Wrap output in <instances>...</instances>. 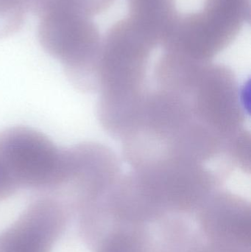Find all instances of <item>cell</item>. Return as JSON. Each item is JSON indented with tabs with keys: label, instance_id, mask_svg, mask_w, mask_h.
<instances>
[{
	"label": "cell",
	"instance_id": "cell-2",
	"mask_svg": "<svg viewBox=\"0 0 251 252\" xmlns=\"http://www.w3.org/2000/svg\"><path fill=\"white\" fill-rule=\"evenodd\" d=\"M64 168V150L41 132L16 126L0 133V176L15 192L21 188L57 190Z\"/></svg>",
	"mask_w": 251,
	"mask_h": 252
},
{
	"label": "cell",
	"instance_id": "cell-4",
	"mask_svg": "<svg viewBox=\"0 0 251 252\" xmlns=\"http://www.w3.org/2000/svg\"><path fill=\"white\" fill-rule=\"evenodd\" d=\"M198 229L215 252H251V207L244 198L218 190L196 213Z\"/></svg>",
	"mask_w": 251,
	"mask_h": 252
},
{
	"label": "cell",
	"instance_id": "cell-3",
	"mask_svg": "<svg viewBox=\"0 0 251 252\" xmlns=\"http://www.w3.org/2000/svg\"><path fill=\"white\" fill-rule=\"evenodd\" d=\"M122 176L116 154L97 142H83L65 149L63 184L74 210L84 208L103 196Z\"/></svg>",
	"mask_w": 251,
	"mask_h": 252
},
{
	"label": "cell",
	"instance_id": "cell-5",
	"mask_svg": "<svg viewBox=\"0 0 251 252\" xmlns=\"http://www.w3.org/2000/svg\"><path fill=\"white\" fill-rule=\"evenodd\" d=\"M68 218L67 207L59 198L37 199L0 233V252H51Z\"/></svg>",
	"mask_w": 251,
	"mask_h": 252
},
{
	"label": "cell",
	"instance_id": "cell-6",
	"mask_svg": "<svg viewBox=\"0 0 251 252\" xmlns=\"http://www.w3.org/2000/svg\"><path fill=\"white\" fill-rule=\"evenodd\" d=\"M95 252H143L134 247L128 246H112V247H103Z\"/></svg>",
	"mask_w": 251,
	"mask_h": 252
},
{
	"label": "cell",
	"instance_id": "cell-1",
	"mask_svg": "<svg viewBox=\"0 0 251 252\" xmlns=\"http://www.w3.org/2000/svg\"><path fill=\"white\" fill-rule=\"evenodd\" d=\"M239 119L229 91L204 65H159L141 111L121 139L132 169L156 162L233 167Z\"/></svg>",
	"mask_w": 251,
	"mask_h": 252
}]
</instances>
